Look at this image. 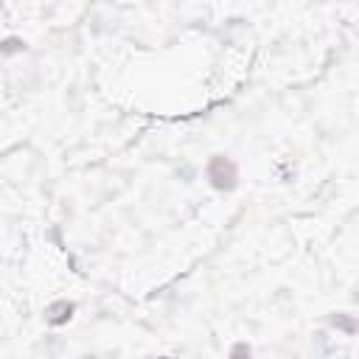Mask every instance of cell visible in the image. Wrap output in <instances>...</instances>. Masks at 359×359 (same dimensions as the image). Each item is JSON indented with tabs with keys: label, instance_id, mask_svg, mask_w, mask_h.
<instances>
[{
	"label": "cell",
	"instance_id": "cell-1",
	"mask_svg": "<svg viewBox=\"0 0 359 359\" xmlns=\"http://www.w3.org/2000/svg\"><path fill=\"white\" fill-rule=\"evenodd\" d=\"M233 359H250V351H247V348H236Z\"/></svg>",
	"mask_w": 359,
	"mask_h": 359
}]
</instances>
